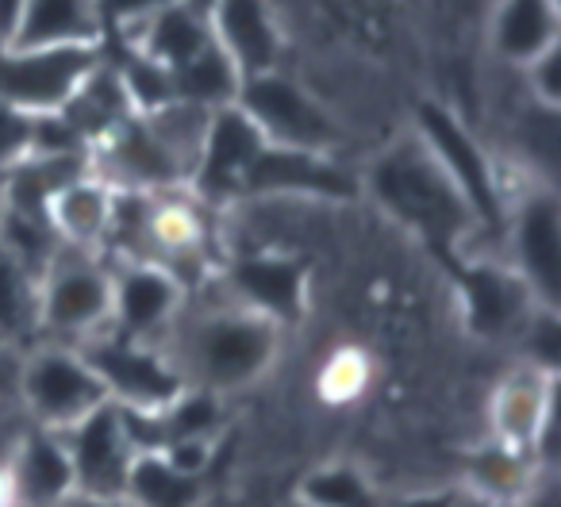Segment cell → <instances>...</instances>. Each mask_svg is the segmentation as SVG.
Wrapping results in <instances>:
<instances>
[{
	"label": "cell",
	"mask_w": 561,
	"mask_h": 507,
	"mask_svg": "<svg viewBox=\"0 0 561 507\" xmlns=\"http://www.w3.org/2000/svg\"><path fill=\"white\" fill-rule=\"evenodd\" d=\"M538 300L519 281L512 266L500 262H469L466 266V320L481 338H519Z\"/></svg>",
	"instance_id": "cell-18"
},
{
	"label": "cell",
	"mask_w": 561,
	"mask_h": 507,
	"mask_svg": "<svg viewBox=\"0 0 561 507\" xmlns=\"http://www.w3.org/2000/svg\"><path fill=\"white\" fill-rule=\"evenodd\" d=\"M234 104L270 147L316 150V154H339L343 150L346 131L335 119V112L285 70L247 78L239 85Z\"/></svg>",
	"instance_id": "cell-5"
},
{
	"label": "cell",
	"mask_w": 561,
	"mask_h": 507,
	"mask_svg": "<svg viewBox=\"0 0 561 507\" xmlns=\"http://www.w3.org/2000/svg\"><path fill=\"white\" fill-rule=\"evenodd\" d=\"M0 473L16 507H66L78 492L62 430L35 427V423H27L16 435Z\"/></svg>",
	"instance_id": "cell-17"
},
{
	"label": "cell",
	"mask_w": 561,
	"mask_h": 507,
	"mask_svg": "<svg viewBox=\"0 0 561 507\" xmlns=\"http://www.w3.org/2000/svg\"><path fill=\"white\" fill-rule=\"evenodd\" d=\"M389 507H461V492H415Z\"/></svg>",
	"instance_id": "cell-32"
},
{
	"label": "cell",
	"mask_w": 561,
	"mask_h": 507,
	"mask_svg": "<svg viewBox=\"0 0 561 507\" xmlns=\"http://www.w3.org/2000/svg\"><path fill=\"white\" fill-rule=\"evenodd\" d=\"M0 346L27 354L39 346V277L0 246Z\"/></svg>",
	"instance_id": "cell-24"
},
{
	"label": "cell",
	"mask_w": 561,
	"mask_h": 507,
	"mask_svg": "<svg viewBox=\"0 0 561 507\" xmlns=\"http://www.w3.org/2000/svg\"><path fill=\"white\" fill-rule=\"evenodd\" d=\"M66 507H135L127 496H70Z\"/></svg>",
	"instance_id": "cell-34"
},
{
	"label": "cell",
	"mask_w": 561,
	"mask_h": 507,
	"mask_svg": "<svg viewBox=\"0 0 561 507\" xmlns=\"http://www.w3.org/2000/svg\"><path fill=\"white\" fill-rule=\"evenodd\" d=\"M170 81H173V101L201 112L231 108L239 101V85H242L239 70L227 62L216 43L204 55H196L193 62L170 70Z\"/></svg>",
	"instance_id": "cell-25"
},
{
	"label": "cell",
	"mask_w": 561,
	"mask_h": 507,
	"mask_svg": "<svg viewBox=\"0 0 561 507\" xmlns=\"http://www.w3.org/2000/svg\"><path fill=\"white\" fill-rule=\"evenodd\" d=\"M62 438L73 465V488H78L73 496H124L139 450L116 404H101L78 427L62 430Z\"/></svg>",
	"instance_id": "cell-13"
},
{
	"label": "cell",
	"mask_w": 561,
	"mask_h": 507,
	"mask_svg": "<svg viewBox=\"0 0 561 507\" xmlns=\"http://www.w3.org/2000/svg\"><path fill=\"white\" fill-rule=\"evenodd\" d=\"M188 292L178 277L158 262H127L112 266V323L119 338L165 346L173 323L181 320Z\"/></svg>",
	"instance_id": "cell-11"
},
{
	"label": "cell",
	"mask_w": 561,
	"mask_h": 507,
	"mask_svg": "<svg viewBox=\"0 0 561 507\" xmlns=\"http://www.w3.org/2000/svg\"><path fill=\"white\" fill-rule=\"evenodd\" d=\"M297 507H305V504H297Z\"/></svg>",
	"instance_id": "cell-36"
},
{
	"label": "cell",
	"mask_w": 561,
	"mask_h": 507,
	"mask_svg": "<svg viewBox=\"0 0 561 507\" xmlns=\"http://www.w3.org/2000/svg\"><path fill=\"white\" fill-rule=\"evenodd\" d=\"M124 496L135 507H193L196 476L173 469L162 453H139Z\"/></svg>",
	"instance_id": "cell-27"
},
{
	"label": "cell",
	"mask_w": 561,
	"mask_h": 507,
	"mask_svg": "<svg viewBox=\"0 0 561 507\" xmlns=\"http://www.w3.org/2000/svg\"><path fill=\"white\" fill-rule=\"evenodd\" d=\"M81 354L101 377L112 404L127 412H162L188 389L165 346L131 343V338H119L116 331H104L81 346Z\"/></svg>",
	"instance_id": "cell-8"
},
{
	"label": "cell",
	"mask_w": 561,
	"mask_h": 507,
	"mask_svg": "<svg viewBox=\"0 0 561 507\" xmlns=\"http://www.w3.org/2000/svg\"><path fill=\"white\" fill-rule=\"evenodd\" d=\"M553 389H558V377L535 369L527 361L512 369L504 381L492 392V435L496 442L515 446V450L535 453L538 465H553L546 458L553 438Z\"/></svg>",
	"instance_id": "cell-15"
},
{
	"label": "cell",
	"mask_w": 561,
	"mask_h": 507,
	"mask_svg": "<svg viewBox=\"0 0 561 507\" xmlns=\"http://www.w3.org/2000/svg\"><path fill=\"white\" fill-rule=\"evenodd\" d=\"M461 507H523V504H496V499H473V496H461Z\"/></svg>",
	"instance_id": "cell-35"
},
{
	"label": "cell",
	"mask_w": 561,
	"mask_h": 507,
	"mask_svg": "<svg viewBox=\"0 0 561 507\" xmlns=\"http://www.w3.org/2000/svg\"><path fill=\"white\" fill-rule=\"evenodd\" d=\"M305 507H389L385 492L374 484V476L362 473L351 461H335V465H320L305 484H300V499Z\"/></svg>",
	"instance_id": "cell-26"
},
{
	"label": "cell",
	"mask_w": 561,
	"mask_h": 507,
	"mask_svg": "<svg viewBox=\"0 0 561 507\" xmlns=\"http://www.w3.org/2000/svg\"><path fill=\"white\" fill-rule=\"evenodd\" d=\"M101 47H58V50H20L0 47V101L27 116H58L81 81L101 62Z\"/></svg>",
	"instance_id": "cell-10"
},
{
	"label": "cell",
	"mask_w": 561,
	"mask_h": 507,
	"mask_svg": "<svg viewBox=\"0 0 561 507\" xmlns=\"http://www.w3.org/2000/svg\"><path fill=\"white\" fill-rule=\"evenodd\" d=\"M35 127H39V116H27L0 101V170L4 173L35 150Z\"/></svg>",
	"instance_id": "cell-28"
},
{
	"label": "cell",
	"mask_w": 561,
	"mask_h": 507,
	"mask_svg": "<svg viewBox=\"0 0 561 507\" xmlns=\"http://www.w3.org/2000/svg\"><path fill=\"white\" fill-rule=\"evenodd\" d=\"M489 43L504 66L527 70L546 50L561 47L558 0H496Z\"/></svg>",
	"instance_id": "cell-19"
},
{
	"label": "cell",
	"mask_w": 561,
	"mask_h": 507,
	"mask_svg": "<svg viewBox=\"0 0 561 507\" xmlns=\"http://www.w3.org/2000/svg\"><path fill=\"white\" fill-rule=\"evenodd\" d=\"M20 361H24V354L9 350V346H0V404H16Z\"/></svg>",
	"instance_id": "cell-31"
},
{
	"label": "cell",
	"mask_w": 561,
	"mask_h": 507,
	"mask_svg": "<svg viewBox=\"0 0 561 507\" xmlns=\"http://www.w3.org/2000/svg\"><path fill=\"white\" fill-rule=\"evenodd\" d=\"M535 453L504 446L496 438H489L484 446H477L466 461V488L461 496L473 499H496V504H523L538 476Z\"/></svg>",
	"instance_id": "cell-23"
},
{
	"label": "cell",
	"mask_w": 561,
	"mask_h": 507,
	"mask_svg": "<svg viewBox=\"0 0 561 507\" xmlns=\"http://www.w3.org/2000/svg\"><path fill=\"white\" fill-rule=\"evenodd\" d=\"M112 196H116V188L104 185L93 170L81 173L78 181H70L62 193H55V200L47 204V216L58 242L101 258V242L112 219Z\"/></svg>",
	"instance_id": "cell-22"
},
{
	"label": "cell",
	"mask_w": 561,
	"mask_h": 507,
	"mask_svg": "<svg viewBox=\"0 0 561 507\" xmlns=\"http://www.w3.org/2000/svg\"><path fill=\"white\" fill-rule=\"evenodd\" d=\"M362 193V177L339 154L270 147L257 150L242 181V200H305L343 204Z\"/></svg>",
	"instance_id": "cell-9"
},
{
	"label": "cell",
	"mask_w": 561,
	"mask_h": 507,
	"mask_svg": "<svg viewBox=\"0 0 561 507\" xmlns=\"http://www.w3.org/2000/svg\"><path fill=\"white\" fill-rule=\"evenodd\" d=\"M208 47H211L208 12L196 0H178L165 12H158L154 20H147L139 32L127 35V50H139V55H147L150 62L165 66V70H178V66L193 62Z\"/></svg>",
	"instance_id": "cell-21"
},
{
	"label": "cell",
	"mask_w": 561,
	"mask_h": 507,
	"mask_svg": "<svg viewBox=\"0 0 561 507\" xmlns=\"http://www.w3.org/2000/svg\"><path fill=\"white\" fill-rule=\"evenodd\" d=\"M224 292L231 304L277 323L280 331L293 327L308 312V269L289 254L257 250L224 269Z\"/></svg>",
	"instance_id": "cell-14"
},
{
	"label": "cell",
	"mask_w": 561,
	"mask_h": 507,
	"mask_svg": "<svg viewBox=\"0 0 561 507\" xmlns=\"http://www.w3.org/2000/svg\"><path fill=\"white\" fill-rule=\"evenodd\" d=\"M280 335L285 331L277 323L262 320L231 300L196 308V312H188L185 304L181 320L165 338V354L181 369L188 389L227 396V392L247 389L257 377L270 373L280 350Z\"/></svg>",
	"instance_id": "cell-1"
},
{
	"label": "cell",
	"mask_w": 561,
	"mask_h": 507,
	"mask_svg": "<svg viewBox=\"0 0 561 507\" xmlns=\"http://www.w3.org/2000/svg\"><path fill=\"white\" fill-rule=\"evenodd\" d=\"M262 147H265V139L257 135V127L242 116L239 104L211 112L208 131H204V142H201V158H196L193 181H188L193 200H201L204 208H231V204H239L247 170L254 165Z\"/></svg>",
	"instance_id": "cell-12"
},
{
	"label": "cell",
	"mask_w": 561,
	"mask_h": 507,
	"mask_svg": "<svg viewBox=\"0 0 561 507\" xmlns=\"http://www.w3.org/2000/svg\"><path fill=\"white\" fill-rule=\"evenodd\" d=\"M112 323V266L62 246L39 277V343L85 346Z\"/></svg>",
	"instance_id": "cell-3"
},
{
	"label": "cell",
	"mask_w": 561,
	"mask_h": 507,
	"mask_svg": "<svg viewBox=\"0 0 561 507\" xmlns=\"http://www.w3.org/2000/svg\"><path fill=\"white\" fill-rule=\"evenodd\" d=\"M204 12H208L211 43L224 50L242 81L280 70L285 32L270 0H211Z\"/></svg>",
	"instance_id": "cell-16"
},
{
	"label": "cell",
	"mask_w": 561,
	"mask_h": 507,
	"mask_svg": "<svg viewBox=\"0 0 561 507\" xmlns=\"http://www.w3.org/2000/svg\"><path fill=\"white\" fill-rule=\"evenodd\" d=\"M523 81H527V101L538 104V108H561V47L546 50L542 58L523 70Z\"/></svg>",
	"instance_id": "cell-30"
},
{
	"label": "cell",
	"mask_w": 561,
	"mask_h": 507,
	"mask_svg": "<svg viewBox=\"0 0 561 507\" xmlns=\"http://www.w3.org/2000/svg\"><path fill=\"white\" fill-rule=\"evenodd\" d=\"M16 404L35 427L70 430L112 400L78 346L39 343L20 361Z\"/></svg>",
	"instance_id": "cell-4"
},
{
	"label": "cell",
	"mask_w": 561,
	"mask_h": 507,
	"mask_svg": "<svg viewBox=\"0 0 561 507\" xmlns=\"http://www.w3.org/2000/svg\"><path fill=\"white\" fill-rule=\"evenodd\" d=\"M415 139L427 147V154L438 162V170L458 188L477 231L496 223L504 227L507 193H504V181H500L496 162H492L489 150L473 139V131L454 112L438 108V104H423L420 119H415Z\"/></svg>",
	"instance_id": "cell-6"
},
{
	"label": "cell",
	"mask_w": 561,
	"mask_h": 507,
	"mask_svg": "<svg viewBox=\"0 0 561 507\" xmlns=\"http://www.w3.org/2000/svg\"><path fill=\"white\" fill-rule=\"evenodd\" d=\"M178 0H96L104 32H124V39L131 32H139L147 20H154L158 12H165Z\"/></svg>",
	"instance_id": "cell-29"
},
{
	"label": "cell",
	"mask_w": 561,
	"mask_h": 507,
	"mask_svg": "<svg viewBox=\"0 0 561 507\" xmlns=\"http://www.w3.org/2000/svg\"><path fill=\"white\" fill-rule=\"evenodd\" d=\"M507 266L519 274L530 297L558 312L561 297V208L542 181H527L504 211Z\"/></svg>",
	"instance_id": "cell-7"
},
{
	"label": "cell",
	"mask_w": 561,
	"mask_h": 507,
	"mask_svg": "<svg viewBox=\"0 0 561 507\" xmlns=\"http://www.w3.org/2000/svg\"><path fill=\"white\" fill-rule=\"evenodd\" d=\"M362 188H369L377 204L389 211L397 223L415 231L420 239L438 246H461L477 234V223L469 216L466 200L450 185L438 162L427 154L420 139H404L374 158V165L362 177Z\"/></svg>",
	"instance_id": "cell-2"
},
{
	"label": "cell",
	"mask_w": 561,
	"mask_h": 507,
	"mask_svg": "<svg viewBox=\"0 0 561 507\" xmlns=\"http://www.w3.org/2000/svg\"><path fill=\"white\" fill-rule=\"evenodd\" d=\"M104 27L96 0H27L9 47L58 50V47H101Z\"/></svg>",
	"instance_id": "cell-20"
},
{
	"label": "cell",
	"mask_w": 561,
	"mask_h": 507,
	"mask_svg": "<svg viewBox=\"0 0 561 507\" xmlns=\"http://www.w3.org/2000/svg\"><path fill=\"white\" fill-rule=\"evenodd\" d=\"M27 0H0V47H9L12 32L20 24V12H24Z\"/></svg>",
	"instance_id": "cell-33"
}]
</instances>
